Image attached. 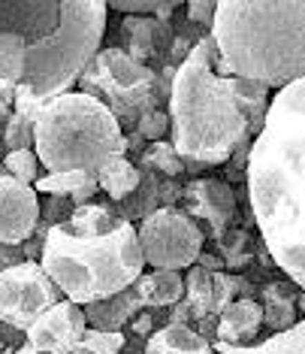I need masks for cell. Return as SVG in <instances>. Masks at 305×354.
I'll list each match as a JSON object with an SVG mask.
<instances>
[{
  "label": "cell",
  "instance_id": "6da1fadb",
  "mask_svg": "<svg viewBox=\"0 0 305 354\" xmlns=\"http://www.w3.org/2000/svg\"><path fill=\"white\" fill-rule=\"evenodd\" d=\"M245 188L266 252L305 291V76L272 94Z\"/></svg>",
  "mask_w": 305,
  "mask_h": 354
},
{
  "label": "cell",
  "instance_id": "7a4b0ae2",
  "mask_svg": "<svg viewBox=\"0 0 305 354\" xmlns=\"http://www.w3.org/2000/svg\"><path fill=\"white\" fill-rule=\"evenodd\" d=\"M269 103L266 85L221 73L215 39L206 34L175 70L166 100L170 142L184 164L224 167L245 140L260 136Z\"/></svg>",
  "mask_w": 305,
  "mask_h": 354
},
{
  "label": "cell",
  "instance_id": "3957f363",
  "mask_svg": "<svg viewBox=\"0 0 305 354\" xmlns=\"http://www.w3.org/2000/svg\"><path fill=\"white\" fill-rule=\"evenodd\" d=\"M39 263L63 300L79 306L121 294L146 272L136 224L118 218L97 200L76 206L67 221L49 227Z\"/></svg>",
  "mask_w": 305,
  "mask_h": 354
},
{
  "label": "cell",
  "instance_id": "277c9868",
  "mask_svg": "<svg viewBox=\"0 0 305 354\" xmlns=\"http://www.w3.org/2000/svg\"><path fill=\"white\" fill-rule=\"evenodd\" d=\"M106 0H0V34L25 39V82L34 97L70 94L103 49Z\"/></svg>",
  "mask_w": 305,
  "mask_h": 354
},
{
  "label": "cell",
  "instance_id": "5b68a950",
  "mask_svg": "<svg viewBox=\"0 0 305 354\" xmlns=\"http://www.w3.org/2000/svg\"><path fill=\"white\" fill-rule=\"evenodd\" d=\"M218 67L272 94L305 76V3L224 0L212 25Z\"/></svg>",
  "mask_w": 305,
  "mask_h": 354
},
{
  "label": "cell",
  "instance_id": "8992f818",
  "mask_svg": "<svg viewBox=\"0 0 305 354\" xmlns=\"http://www.w3.org/2000/svg\"><path fill=\"white\" fill-rule=\"evenodd\" d=\"M34 151L46 173H97L112 155H124V131L100 100L70 91L43 103L34 122Z\"/></svg>",
  "mask_w": 305,
  "mask_h": 354
},
{
  "label": "cell",
  "instance_id": "52a82bcc",
  "mask_svg": "<svg viewBox=\"0 0 305 354\" xmlns=\"http://www.w3.org/2000/svg\"><path fill=\"white\" fill-rule=\"evenodd\" d=\"M79 91L88 97L100 100L121 131H136L146 112L160 109L157 106V70L146 67V64L133 61L115 46H103L94 55L85 73L79 76Z\"/></svg>",
  "mask_w": 305,
  "mask_h": 354
},
{
  "label": "cell",
  "instance_id": "ba28073f",
  "mask_svg": "<svg viewBox=\"0 0 305 354\" xmlns=\"http://www.w3.org/2000/svg\"><path fill=\"white\" fill-rule=\"evenodd\" d=\"M139 248L146 257V267L151 270H175L188 272L197 263L199 252L206 248V236L199 224L184 215L179 206H164L151 212L136 227Z\"/></svg>",
  "mask_w": 305,
  "mask_h": 354
},
{
  "label": "cell",
  "instance_id": "9c48e42d",
  "mask_svg": "<svg viewBox=\"0 0 305 354\" xmlns=\"http://www.w3.org/2000/svg\"><path fill=\"white\" fill-rule=\"evenodd\" d=\"M61 300L63 294L39 261H25L0 272V324L28 333V327Z\"/></svg>",
  "mask_w": 305,
  "mask_h": 354
},
{
  "label": "cell",
  "instance_id": "30bf717a",
  "mask_svg": "<svg viewBox=\"0 0 305 354\" xmlns=\"http://www.w3.org/2000/svg\"><path fill=\"white\" fill-rule=\"evenodd\" d=\"M179 209L190 215L206 239L218 243L230 227H239V197L236 188L215 176H194L181 185Z\"/></svg>",
  "mask_w": 305,
  "mask_h": 354
},
{
  "label": "cell",
  "instance_id": "8fae6325",
  "mask_svg": "<svg viewBox=\"0 0 305 354\" xmlns=\"http://www.w3.org/2000/svg\"><path fill=\"white\" fill-rule=\"evenodd\" d=\"M115 30V49L130 55L133 61L146 64L155 70L157 64L164 67L170 58L175 25L173 19H151V15H121Z\"/></svg>",
  "mask_w": 305,
  "mask_h": 354
},
{
  "label": "cell",
  "instance_id": "7c38bea8",
  "mask_svg": "<svg viewBox=\"0 0 305 354\" xmlns=\"http://www.w3.org/2000/svg\"><path fill=\"white\" fill-rule=\"evenodd\" d=\"M85 330V306L61 300L28 327L25 342L39 354H73V348L82 342Z\"/></svg>",
  "mask_w": 305,
  "mask_h": 354
},
{
  "label": "cell",
  "instance_id": "4fadbf2b",
  "mask_svg": "<svg viewBox=\"0 0 305 354\" xmlns=\"http://www.w3.org/2000/svg\"><path fill=\"white\" fill-rule=\"evenodd\" d=\"M39 224V194L10 173L0 176V245H25Z\"/></svg>",
  "mask_w": 305,
  "mask_h": 354
},
{
  "label": "cell",
  "instance_id": "5bb4252c",
  "mask_svg": "<svg viewBox=\"0 0 305 354\" xmlns=\"http://www.w3.org/2000/svg\"><path fill=\"white\" fill-rule=\"evenodd\" d=\"M299 288L291 279H269L260 285V303L263 306V327L272 333H284L299 324Z\"/></svg>",
  "mask_w": 305,
  "mask_h": 354
},
{
  "label": "cell",
  "instance_id": "9a60e30c",
  "mask_svg": "<svg viewBox=\"0 0 305 354\" xmlns=\"http://www.w3.org/2000/svg\"><path fill=\"white\" fill-rule=\"evenodd\" d=\"M260 330H263V306L257 300H233L221 312L212 342L248 345V342H257Z\"/></svg>",
  "mask_w": 305,
  "mask_h": 354
},
{
  "label": "cell",
  "instance_id": "2e32d148",
  "mask_svg": "<svg viewBox=\"0 0 305 354\" xmlns=\"http://www.w3.org/2000/svg\"><path fill=\"white\" fill-rule=\"evenodd\" d=\"M146 309L136 294V288H127V291L106 297L100 303L85 306V321L91 330H103V333H124V327Z\"/></svg>",
  "mask_w": 305,
  "mask_h": 354
},
{
  "label": "cell",
  "instance_id": "e0dca14e",
  "mask_svg": "<svg viewBox=\"0 0 305 354\" xmlns=\"http://www.w3.org/2000/svg\"><path fill=\"white\" fill-rule=\"evenodd\" d=\"M37 194L43 197H67L73 206H88L100 194L97 173L88 170H70V173H43L34 185Z\"/></svg>",
  "mask_w": 305,
  "mask_h": 354
},
{
  "label": "cell",
  "instance_id": "ac0fdd59",
  "mask_svg": "<svg viewBox=\"0 0 305 354\" xmlns=\"http://www.w3.org/2000/svg\"><path fill=\"white\" fill-rule=\"evenodd\" d=\"M142 354H215V345L194 327L164 324L146 339Z\"/></svg>",
  "mask_w": 305,
  "mask_h": 354
},
{
  "label": "cell",
  "instance_id": "d6986e66",
  "mask_svg": "<svg viewBox=\"0 0 305 354\" xmlns=\"http://www.w3.org/2000/svg\"><path fill=\"white\" fill-rule=\"evenodd\" d=\"M133 288L146 309H166L184 300V276L175 270H148Z\"/></svg>",
  "mask_w": 305,
  "mask_h": 354
},
{
  "label": "cell",
  "instance_id": "ffe728a7",
  "mask_svg": "<svg viewBox=\"0 0 305 354\" xmlns=\"http://www.w3.org/2000/svg\"><path fill=\"white\" fill-rule=\"evenodd\" d=\"M139 182H142V170L133 164V160H127L124 155L106 158L97 170L100 194H106L109 203H124V200L139 188Z\"/></svg>",
  "mask_w": 305,
  "mask_h": 354
},
{
  "label": "cell",
  "instance_id": "44dd1931",
  "mask_svg": "<svg viewBox=\"0 0 305 354\" xmlns=\"http://www.w3.org/2000/svg\"><path fill=\"white\" fill-rule=\"evenodd\" d=\"M215 354H305V315L299 324L284 330V333H272L260 342L248 345H227V342H212Z\"/></svg>",
  "mask_w": 305,
  "mask_h": 354
},
{
  "label": "cell",
  "instance_id": "7402d4cb",
  "mask_svg": "<svg viewBox=\"0 0 305 354\" xmlns=\"http://www.w3.org/2000/svg\"><path fill=\"white\" fill-rule=\"evenodd\" d=\"M254 236L245 227H230L224 236L215 243V254L224 261L227 272H242L254 263Z\"/></svg>",
  "mask_w": 305,
  "mask_h": 354
},
{
  "label": "cell",
  "instance_id": "603a6c76",
  "mask_svg": "<svg viewBox=\"0 0 305 354\" xmlns=\"http://www.w3.org/2000/svg\"><path fill=\"white\" fill-rule=\"evenodd\" d=\"M136 167L146 173H157L164 179H181L184 176V160L179 158V151L173 149L170 140H160V142H148L142 158L136 160Z\"/></svg>",
  "mask_w": 305,
  "mask_h": 354
},
{
  "label": "cell",
  "instance_id": "cb8c5ba5",
  "mask_svg": "<svg viewBox=\"0 0 305 354\" xmlns=\"http://www.w3.org/2000/svg\"><path fill=\"white\" fill-rule=\"evenodd\" d=\"M25 67H28L25 39L15 34H0V85L19 88L25 82Z\"/></svg>",
  "mask_w": 305,
  "mask_h": 354
},
{
  "label": "cell",
  "instance_id": "d4e9b609",
  "mask_svg": "<svg viewBox=\"0 0 305 354\" xmlns=\"http://www.w3.org/2000/svg\"><path fill=\"white\" fill-rule=\"evenodd\" d=\"M109 12L118 15H151V19H173L179 12V0H106Z\"/></svg>",
  "mask_w": 305,
  "mask_h": 354
},
{
  "label": "cell",
  "instance_id": "484cf974",
  "mask_svg": "<svg viewBox=\"0 0 305 354\" xmlns=\"http://www.w3.org/2000/svg\"><path fill=\"white\" fill-rule=\"evenodd\" d=\"M3 149L10 151H21V149H34V118L12 112L3 124Z\"/></svg>",
  "mask_w": 305,
  "mask_h": 354
},
{
  "label": "cell",
  "instance_id": "4316f807",
  "mask_svg": "<svg viewBox=\"0 0 305 354\" xmlns=\"http://www.w3.org/2000/svg\"><path fill=\"white\" fill-rule=\"evenodd\" d=\"M3 167L6 173L12 176V179H19L21 185H37V179L43 173V164H39L37 151L34 149H21V151H10V155L3 158Z\"/></svg>",
  "mask_w": 305,
  "mask_h": 354
},
{
  "label": "cell",
  "instance_id": "83f0119b",
  "mask_svg": "<svg viewBox=\"0 0 305 354\" xmlns=\"http://www.w3.org/2000/svg\"><path fill=\"white\" fill-rule=\"evenodd\" d=\"M127 345L124 333H103V330H85L82 342L73 348V354H121Z\"/></svg>",
  "mask_w": 305,
  "mask_h": 354
},
{
  "label": "cell",
  "instance_id": "f1b7e54d",
  "mask_svg": "<svg viewBox=\"0 0 305 354\" xmlns=\"http://www.w3.org/2000/svg\"><path fill=\"white\" fill-rule=\"evenodd\" d=\"M136 133L142 136L146 142H160L170 136V115H166V109H151L146 115L136 122Z\"/></svg>",
  "mask_w": 305,
  "mask_h": 354
},
{
  "label": "cell",
  "instance_id": "f546056e",
  "mask_svg": "<svg viewBox=\"0 0 305 354\" xmlns=\"http://www.w3.org/2000/svg\"><path fill=\"white\" fill-rule=\"evenodd\" d=\"M73 200L67 197H43L39 200V218H43L49 227H55V224L67 221L70 215H73Z\"/></svg>",
  "mask_w": 305,
  "mask_h": 354
},
{
  "label": "cell",
  "instance_id": "4dcf8cb0",
  "mask_svg": "<svg viewBox=\"0 0 305 354\" xmlns=\"http://www.w3.org/2000/svg\"><path fill=\"white\" fill-rule=\"evenodd\" d=\"M215 12H218V3H215V0H190V3H184L188 21L208 30V34H212V25H215Z\"/></svg>",
  "mask_w": 305,
  "mask_h": 354
},
{
  "label": "cell",
  "instance_id": "1f68e13d",
  "mask_svg": "<svg viewBox=\"0 0 305 354\" xmlns=\"http://www.w3.org/2000/svg\"><path fill=\"white\" fill-rule=\"evenodd\" d=\"M155 330H157V327H155V309H142L139 315H136V318L130 321V324L124 327V336H130V339H142V342H146L148 336L155 333Z\"/></svg>",
  "mask_w": 305,
  "mask_h": 354
},
{
  "label": "cell",
  "instance_id": "d6a6232c",
  "mask_svg": "<svg viewBox=\"0 0 305 354\" xmlns=\"http://www.w3.org/2000/svg\"><path fill=\"white\" fill-rule=\"evenodd\" d=\"M46 236H49V224H46L43 218H39V224H37V230H34V236L28 239L25 245V257L28 261H39V257H43V245H46Z\"/></svg>",
  "mask_w": 305,
  "mask_h": 354
},
{
  "label": "cell",
  "instance_id": "836d02e7",
  "mask_svg": "<svg viewBox=\"0 0 305 354\" xmlns=\"http://www.w3.org/2000/svg\"><path fill=\"white\" fill-rule=\"evenodd\" d=\"M25 248L21 245H0V272L3 270H12L19 267V263H25Z\"/></svg>",
  "mask_w": 305,
  "mask_h": 354
},
{
  "label": "cell",
  "instance_id": "e575fe53",
  "mask_svg": "<svg viewBox=\"0 0 305 354\" xmlns=\"http://www.w3.org/2000/svg\"><path fill=\"white\" fill-rule=\"evenodd\" d=\"M146 146H148V142L142 140V136L136 133V131L124 133V158H127V160H133V164H136V160L142 158V151H146Z\"/></svg>",
  "mask_w": 305,
  "mask_h": 354
},
{
  "label": "cell",
  "instance_id": "d590c367",
  "mask_svg": "<svg viewBox=\"0 0 305 354\" xmlns=\"http://www.w3.org/2000/svg\"><path fill=\"white\" fill-rule=\"evenodd\" d=\"M166 324H184V327H194V315H190V306L188 300H179L173 306L170 318H166Z\"/></svg>",
  "mask_w": 305,
  "mask_h": 354
},
{
  "label": "cell",
  "instance_id": "8d00e7d4",
  "mask_svg": "<svg viewBox=\"0 0 305 354\" xmlns=\"http://www.w3.org/2000/svg\"><path fill=\"white\" fill-rule=\"evenodd\" d=\"M194 267H199V270H206V272H227V267H224V261L215 252H199V257H197V263Z\"/></svg>",
  "mask_w": 305,
  "mask_h": 354
},
{
  "label": "cell",
  "instance_id": "74e56055",
  "mask_svg": "<svg viewBox=\"0 0 305 354\" xmlns=\"http://www.w3.org/2000/svg\"><path fill=\"white\" fill-rule=\"evenodd\" d=\"M12 103H15V88L0 85V127H3L6 118L12 115Z\"/></svg>",
  "mask_w": 305,
  "mask_h": 354
},
{
  "label": "cell",
  "instance_id": "f35d334b",
  "mask_svg": "<svg viewBox=\"0 0 305 354\" xmlns=\"http://www.w3.org/2000/svg\"><path fill=\"white\" fill-rule=\"evenodd\" d=\"M10 354H39V351H34V348H30V345L25 342L21 348H15V351H10Z\"/></svg>",
  "mask_w": 305,
  "mask_h": 354
},
{
  "label": "cell",
  "instance_id": "ab89813d",
  "mask_svg": "<svg viewBox=\"0 0 305 354\" xmlns=\"http://www.w3.org/2000/svg\"><path fill=\"white\" fill-rule=\"evenodd\" d=\"M6 351H10V348H6V342H3V339H0V354H6Z\"/></svg>",
  "mask_w": 305,
  "mask_h": 354
},
{
  "label": "cell",
  "instance_id": "60d3db41",
  "mask_svg": "<svg viewBox=\"0 0 305 354\" xmlns=\"http://www.w3.org/2000/svg\"><path fill=\"white\" fill-rule=\"evenodd\" d=\"M10 351H12V348H10ZM10 351H6V354H10Z\"/></svg>",
  "mask_w": 305,
  "mask_h": 354
}]
</instances>
